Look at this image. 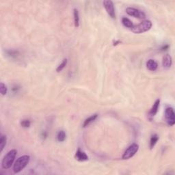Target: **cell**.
Wrapping results in <instances>:
<instances>
[{"label": "cell", "mask_w": 175, "mask_h": 175, "mask_svg": "<svg viewBox=\"0 0 175 175\" xmlns=\"http://www.w3.org/2000/svg\"><path fill=\"white\" fill-rule=\"evenodd\" d=\"M17 154V150L13 149V150H10V151L4 156V157H3L2 160V162H1V167H2L3 169L7 170L11 167L14 162H15V158H16Z\"/></svg>", "instance_id": "obj_1"}, {"label": "cell", "mask_w": 175, "mask_h": 175, "mask_svg": "<svg viewBox=\"0 0 175 175\" xmlns=\"http://www.w3.org/2000/svg\"><path fill=\"white\" fill-rule=\"evenodd\" d=\"M30 157L29 155H23L20 157L19 158L17 159V160L15 162V164H14L13 170L15 173H19L21 171L26 167L27 164H29L30 162Z\"/></svg>", "instance_id": "obj_2"}, {"label": "cell", "mask_w": 175, "mask_h": 175, "mask_svg": "<svg viewBox=\"0 0 175 175\" xmlns=\"http://www.w3.org/2000/svg\"><path fill=\"white\" fill-rule=\"evenodd\" d=\"M152 27V23L150 21L145 20L136 25H133L131 30L135 34H142L150 30Z\"/></svg>", "instance_id": "obj_3"}, {"label": "cell", "mask_w": 175, "mask_h": 175, "mask_svg": "<svg viewBox=\"0 0 175 175\" xmlns=\"http://www.w3.org/2000/svg\"><path fill=\"white\" fill-rule=\"evenodd\" d=\"M139 150V145L137 144H132L131 145H130L126 149L123 155V159H129L131 157H133L135 154L137 153V152Z\"/></svg>", "instance_id": "obj_4"}, {"label": "cell", "mask_w": 175, "mask_h": 175, "mask_svg": "<svg viewBox=\"0 0 175 175\" xmlns=\"http://www.w3.org/2000/svg\"><path fill=\"white\" fill-rule=\"evenodd\" d=\"M165 118L169 126H173L175 124V114L172 107H167L165 111Z\"/></svg>", "instance_id": "obj_5"}, {"label": "cell", "mask_w": 175, "mask_h": 175, "mask_svg": "<svg viewBox=\"0 0 175 175\" xmlns=\"http://www.w3.org/2000/svg\"><path fill=\"white\" fill-rule=\"evenodd\" d=\"M126 13H127L129 16L133 17H135V18L140 19H144L146 17L145 13H143L141 10L136 9V8H131V7L127 8Z\"/></svg>", "instance_id": "obj_6"}, {"label": "cell", "mask_w": 175, "mask_h": 175, "mask_svg": "<svg viewBox=\"0 0 175 175\" xmlns=\"http://www.w3.org/2000/svg\"><path fill=\"white\" fill-rule=\"evenodd\" d=\"M103 6L107 14L109 15V17H111L113 19L115 18L116 17V13H115L114 5L112 1H109V0H105V1H103Z\"/></svg>", "instance_id": "obj_7"}, {"label": "cell", "mask_w": 175, "mask_h": 175, "mask_svg": "<svg viewBox=\"0 0 175 175\" xmlns=\"http://www.w3.org/2000/svg\"><path fill=\"white\" fill-rule=\"evenodd\" d=\"M172 64V57H171L169 54H166L165 56L163 57V61H162L163 67L166 68V69H168V68L171 67Z\"/></svg>", "instance_id": "obj_8"}, {"label": "cell", "mask_w": 175, "mask_h": 175, "mask_svg": "<svg viewBox=\"0 0 175 175\" xmlns=\"http://www.w3.org/2000/svg\"><path fill=\"white\" fill-rule=\"evenodd\" d=\"M75 159L79 162H85L88 159V157L84 152L82 151L80 149H78V151L75 153Z\"/></svg>", "instance_id": "obj_9"}, {"label": "cell", "mask_w": 175, "mask_h": 175, "mask_svg": "<svg viewBox=\"0 0 175 175\" xmlns=\"http://www.w3.org/2000/svg\"><path fill=\"white\" fill-rule=\"evenodd\" d=\"M159 103H160V100H159V99L156 100L155 102L154 103L153 105L152 106L151 109H150V111H149V116H150V117H154L157 113L159 107Z\"/></svg>", "instance_id": "obj_10"}, {"label": "cell", "mask_w": 175, "mask_h": 175, "mask_svg": "<svg viewBox=\"0 0 175 175\" xmlns=\"http://www.w3.org/2000/svg\"><path fill=\"white\" fill-rule=\"evenodd\" d=\"M146 67L149 71H155L158 68V64L154 60H149L146 62Z\"/></svg>", "instance_id": "obj_11"}, {"label": "cell", "mask_w": 175, "mask_h": 175, "mask_svg": "<svg viewBox=\"0 0 175 175\" xmlns=\"http://www.w3.org/2000/svg\"><path fill=\"white\" fill-rule=\"evenodd\" d=\"M73 16H74V23L75 27H78L80 26V15L78 9L75 8L73 10Z\"/></svg>", "instance_id": "obj_12"}, {"label": "cell", "mask_w": 175, "mask_h": 175, "mask_svg": "<svg viewBox=\"0 0 175 175\" xmlns=\"http://www.w3.org/2000/svg\"><path fill=\"white\" fill-rule=\"evenodd\" d=\"M97 116H98L97 114H94V115H92V116H90L89 118H88L87 119H86L84 123V125H83L84 127H86L88 126L90 123H92V122H94V121H95V120L97 119Z\"/></svg>", "instance_id": "obj_13"}, {"label": "cell", "mask_w": 175, "mask_h": 175, "mask_svg": "<svg viewBox=\"0 0 175 175\" xmlns=\"http://www.w3.org/2000/svg\"><path fill=\"white\" fill-rule=\"evenodd\" d=\"M122 23H123V25H124L125 27H127V28L131 29L133 26V24L131 22V21L127 17H123V18L122 19Z\"/></svg>", "instance_id": "obj_14"}, {"label": "cell", "mask_w": 175, "mask_h": 175, "mask_svg": "<svg viewBox=\"0 0 175 175\" xmlns=\"http://www.w3.org/2000/svg\"><path fill=\"white\" fill-rule=\"evenodd\" d=\"M158 140H159V137L157 134H154L152 135L151 138H150V145H149L150 149L153 148V147L155 146L156 144H157V141H158Z\"/></svg>", "instance_id": "obj_15"}, {"label": "cell", "mask_w": 175, "mask_h": 175, "mask_svg": "<svg viewBox=\"0 0 175 175\" xmlns=\"http://www.w3.org/2000/svg\"><path fill=\"white\" fill-rule=\"evenodd\" d=\"M6 142H7V139L5 135H1V138H0V152H2L3 148H4L5 146L6 145Z\"/></svg>", "instance_id": "obj_16"}, {"label": "cell", "mask_w": 175, "mask_h": 175, "mask_svg": "<svg viewBox=\"0 0 175 175\" xmlns=\"http://www.w3.org/2000/svg\"><path fill=\"white\" fill-rule=\"evenodd\" d=\"M66 139V133L64 131H60L57 135V140L58 142H64Z\"/></svg>", "instance_id": "obj_17"}, {"label": "cell", "mask_w": 175, "mask_h": 175, "mask_svg": "<svg viewBox=\"0 0 175 175\" xmlns=\"http://www.w3.org/2000/svg\"><path fill=\"white\" fill-rule=\"evenodd\" d=\"M66 64H67V60L64 59V60H63L61 64L58 66L57 68H56V71H57L58 73H60V72H61L65 67H66Z\"/></svg>", "instance_id": "obj_18"}, {"label": "cell", "mask_w": 175, "mask_h": 175, "mask_svg": "<svg viewBox=\"0 0 175 175\" xmlns=\"http://www.w3.org/2000/svg\"><path fill=\"white\" fill-rule=\"evenodd\" d=\"M7 91H8V88H7L6 86L1 82L0 84V92H1V95H6L7 94Z\"/></svg>", "instance_id": "obj_19"}, {"label": "cell", "mask_w": 175, "mask_h": 175, "mask_svg": "<svg viewBox=\"0 0 175 175\" xmlns=\"http://www.w3.org/2000/svg\"><path fill=\"white\" fill-rule=\"evenodd\" d=\"M30 125H31V122L30 120H28V119H24L21 122V126L24 128L30 127Z\"/></svg>", "instance_id": "obj_20"}, {"label": "cell", "mask_w": 175, "mask_h": 175, "mask_svg": "<svg viewBox=\"0 0 175 175\" xmlns=\"http://www.w3.org/2000/svg\"><path fill=\"white\" fill-rule=\"evenodd\" d=\"M168 47H169L168 45H166L165 47H163L162 48V50H166V49H168Z\"/></svg>", "instance_id": "obj_21"}, {"label": "cell", "mask_w": 175, "mask_h": 175, "mask_svg": "<svg viewBox=\"0 0 175 175\" xmlns=\"http://www.w3.org/2000/svg\"><path fill=\"white\" fill-rule=\"evenodd\" d=\"M118 43H121V42H120V41H116V42H114V45H117V44H118Z\"/></svg>", "instance_id": "obj_22"}]
</instances>
